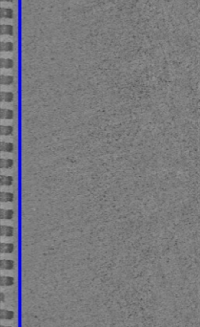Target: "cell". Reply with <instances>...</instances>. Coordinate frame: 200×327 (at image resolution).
Listing matches in <instances>:
<instances>
[{"label": "cell", "instance_id": "6da1fadb", "mask_svg": "<svg viewBox=\"0 0 200 327\" xmlns=\"http://www.w3.org/2000/svg\"><path fill=\"white\" fill-rule=\"evenodd\" d=\"M0 266H1V269L3 270H11L15 266V263L12 260H9V259H3L0 262Z\"/></svg>", "mask_w": 200, "mask_h": 327}, {"label": "cell", "instance_id": "7a4b0ae2", "mask_svg": "<svg viewBox=\"0 0 200 327\" xmlns=\"http://www.w3.org/2000/svg\"><path fill=\"white\" fill-rule=\"evenodd\" d=\"M14 234V228L11 226H1V235L3 236H11Z\"/></svg>", "mask_w": 200, "mask_h": 327}, {"label": "cell", "instance_id": "3957f363", "mask_svg": "<svg viewBox=\"0 0 200 327\" xmlns=\"http://www.w3.org/2000/svg\"><path fill=\"white\" fill-rule=\"evenodd\" d=\"M0 250H1V253H12V251H14V245L11 243H1Z\"/></svg>", "mask_w": 200, "mask_h": 327}, {"label": "cell", "instance_id": "277c9868", "mask_svg": "<svg viewBox=\"0 0 200 327\" xmlns=\"http://www.w3.org/2000/svg\"><path fill=\"white\" fill-rule=\"evenodd\" d=\"M0 200L3 203L12 202V200H14V194L11 192H1V194H0Z\"/></svg>", "mask_w": 200, "mask_h": 327}, {"label": "cell", "instance_id": "5b68a950", "mask_svg": "<svg viewBox=\"0 0 200 327\" xmlns=\"http://www.w3.org/2000/svg\"><path fill=\"white\" fill-rule=\"evenodd\" d=\"M0 116H1L2 119L11 120L12 118H14V112H12V110H10V109H1Z\"/></svg>", "mask_w": 200, "mask_h": 327}, {"label": "cell", "instance_id": "8992f818", "mask_svg": "<svg viewBox=\"0 0 200 327\" xmlns=\"http://www.w3.org/2000/svg\"><path fill=\"white\" fill-rule=\"evenodd\" d=\"M0 216H1L2 219L10 220L14 217V212L11 210H1V212H0Z\"/></svg>", "mask_w": 200, "mask_h": 327}, {"label": "cell", "instance_id": "52a82bcc", "mask_svg": "<svg viewBox=\"0 0 200 327\" xmlns=\"http://www.w3.org/2000/svg\"><path fill=\"white\" fill-rule=\"evenodd\" d=\"M0 147H1V150L4 152H11L12 149H14V145L10 142H2L1 145H0Z\"/></svg>", "mask_w": 200, "mask_h": 327}, {"label": "cell", "instance_id": "ba28073f", "mask_svg": "<svg viewBox=\"0 0 200 327\" xmlns=\"http://www.w3.org/2000/svg\"><path fill=\"white\" fill-rule=\"evenodd\" d=\"M12 177L11 176H7V175H2L1 178H0V183H1V186H11L12 184Z\"/></svg>", "mask_w": 200, "mask_h": 327}, {"label": "cell", "instance_id": "9c48e42d", "mask_svg": "<svg viewBox=\"0 0 200 327\" xmlns=\"http://www.w3.org/2000/svg\"><path fill=\"white\" fill-rule=\"evenodd\" d=\"M14 33V28H12L11 25H8V24H4L1 25V35H12Z\"/></svg>", "mask_w": 200, "mask_h": 327}, {"label": "cell", "instance_id": "30bf717a", "mask_svg": "<svg viewBox=\"0 0 200 327\" xmlns=\"http://www.w3.org/2000/svg\"><path fill=\"white\" fill-rule=\"evenodd\" d=\"M14 66V61L11 58H1V68L10 69Z\"/></svg>", "mask_w": 200, "mask_h": 327}, {"label": "cell", "instance_id": "8fae6325", "mask_svg": "<svg viewBox=\"0 0 200 327\" xmlns=\"http://www.w3.org/2000/svg\"><path fill=\"white\" fill-rule=\"evenodd\" d=\"M14 278L11 277H1L0 279V283L2 286H11L14 284Z\"/></svg>", "mask_w": 200, "mask_h": 327}, {"label": "cell", "instance_id": "7c38bea8", "mask_svg": "<svg viewBox=\"0 0 200 327\" xmlns=\"http://www.w3.org/2000/svg\"><path fill=\"white\" fill-rule=\"evenodd\" d=\"M1 101L6 102H10L14 100V95H12L11 92H1Z\"/></svg>", "mask_w": 200, "mask_h": 327}, {"label": "cell", "instance_id": "4fadbf2b", "mask_svg": "<svg viewBox=\"0 0 200 327\" xmlns=\"http://www.w3.org/2000/svg\"><path fill=\"white\" fill-rule=\"evenodd\" d=\"M2 135L8 136V135H11L12 132H14V128H12L11 126H1V129H0Z\"/></svg>", "mask_w": 200, "mask_h": 327}, {"label": "cell", "instance_id": "5bb4252c", "mask_svg": "<svg viewBox=\"0 0 200 327\" xmlns=\"http://www.w3.org/2000/svg\"><path fill=\"white\" fill-rule=\"evenodd\" d=\"M14 15V12L10 8H2L1 9V17L4 18H11Z\"/></svg>", "mask_w": 200, "mask_h": 327}, {"label": "cell", "instance_id": "9a60e30c", "mask_svg": "<svg viewBox=\"0 0 200 327\" xmlns=\"http://www.w3.org/2000/svg\"><path fill=\"white\" fill-rule=\"evenodd\" d=\"M14 165V161L11 159H1L0 161V166L2 168H10Z\"/></svg>", "mask_w": 200, "mask_h": 327}, {"label": "cell", "instance_id": "2e32d148", "mask_svg": "<svg viewBox=\"0 0 200 327\" xmlns=\"http://www.w3.org/2000/svg\"><path fill=\"white\" fill-rule=\"evenodd\" d=\"M2 319H11L14 318V312L10 310H1V315H0Z\"/></svg>", "mask_w": 200, "mask_h": 327}, {"label": "cell", "instance_id": "e0dca14e", "mask_svg": "<svg viewBox=\"0 0 200 327\" xmlns=\"http://www.w3.org/2000/svg\"><path fill=\"white\" fill-rule=\"evenodd\" d=\"M1 84H3V85H10V84H11L12 82H14V77H12L11 76H1Z\"/></svg>", "mask_w": 200, "mask_h": 327}, {"label": "cell", "instance_id": "ac0fdd59", "mask_svg": "<svg viewBox=\"0 0 200 327\" xmlns=\"http://www.w3.org/2000/svg\"><path fill=\"white\" fill-rule=\"evenodd\" d=\"M12 49H14V45H12L11 42H9V41L1 42V51L10 52V51H12Z\"/></svg>", "mask_w": 200, "mask_h": 327}, {"label": "cell", "instance_id": "d6986e66", "mask_svg": "<svg viewBox=\"0 0 200 327\" xmlns=\"http://www.w3.org/2000/svg\"><path fill=\"white\" fill-rule=\"evenodd\" d=\"M3 300H4V294L1 293V301H3Z\"/></svg>", "mask_w": 200, "mask_h": 327}, {"label": "cell", "instance_id": "ffe728a7", "mask_svg": "<svg viewBox=\"0 0 200 327\" xmlns=\"http://www.w3.org/2000/svg\"><path fill=\"white\" fill-rule=\"evenodd\" d=\"M1 1H4V2H11L12 0H1Z\"/></svg>", "mask_w": 200, "mask_h": 327}, {"label": "cell", "instance_id": "44dd1931", "mask_svg": "<svg viewBox=\"0 0 200 327\" xmlns=\"http://www.w3.org/2000/svg\"><path fill=\"white\" fill-rule=\"evenodd\" d=\"M1 327H11V326H1Z\"/></svg>", "mask_w": 200, "mask_h": 327}]
</instances>
